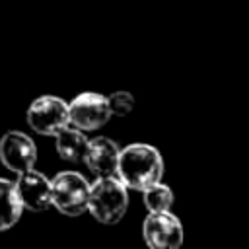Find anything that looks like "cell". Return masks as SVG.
Segmentation results:
<instances>
[{"label":"cell","instance_id":"1","mask_svg":"<svg viewBox=\"0 0 249 249\" xmlns=\"http://www.w3.org/2000/svg\"><path fill=\"white\" fill-rule=\"evenodd\" d=\"M126 189L144 191L163 177V158L152 144L134 142L119 150L117 173Z\"/></svg>","mask_w":249,"mask_h":249},{"label":"cell","instance_id":"2","mask_svg":"<svg viewBox=\"0 0 249 249\" xmlns=\"http://www.w3.org/2000/svg\"><path fill=\"white\" fill-rule=\"evenodd\" d=\"M128 208V189L117 175H103L89 183L88 212L101 224H119Z\"/></svg>","mask_w":249,"mask_h":249},{"label":"cell","instance_id":"3","mask_svg":"<svg viewBox=\"0 0 249 249\" xmlns=\"http://www.w3.org/2000/svg\"><path fill=\"white\" fill-rule=\"evenodd\" d=\"M89 181L78 171H60L51 179V206L66 216L88 212Z\"/></svg>","mask_w":249,"mask_h":249},{"label":"cell","instance_id":"4","mask_svg":"<svg viewBox=\"0 0 249 249\" xmlns=\"http://www.w3.org/2000/svg\"><path fill=\"white\" fill-rule=\"evenodd\" d=\"M25 121L41 136H54L68 123V101L56 95H41L31 101L25 113Z\"/></svg>","mask_w":249,"mask_h":249},{"label":"cell","instance_id":"5","mask_svg":"<svg viewBox=\"0 0 249 249\" xmlns=\"http://www.w3.org/2000/svg\"><path fill=\"white\" fill-rule=\"evenodd\" d=\"M111 119L109 103L103 93L82 91L68 101V123L84 132L97 130Z\"/></svg>","mask_w":249,"mask_h":249},{"label":"cell","instance_id":"6","mask_svg":"<svg viewBox=\"0 0 249 249\" xmlns=\"http://www.w3.org/2000/svg\"><path fill=\"white\" fill-rule=\"evenodd\" d=\"M142 237L152 249H179L183 243V226L171 210L148 212L142 222Z\"/></svg>","mask_w":249,"mask_h":249},{"label":"cell","instance_id":"7","mask_svg":"<svg viewBox=\"0 0 249 249\" xmlns=\"http://www.w3.org/2000/svg\"><path fill=\"white\" fill-rule=\"evenodd\" d=\"M0 161L6 169L16 175L35 167L37 161V146L21 130H8L0 138Z\"/></svg>","mask_w":249,"mask_h":249},{"label":"cell","instance_id":"8","mask_svg":"<svg viewBox=\"0 0 249 249\" xmlns=\"http://www.w3.org/2000/svg\"><path fill=\"white\" fill-rule=\"evenodd\" d=\"M16 191L25 210L43 212L51 206V179H47V175L35 167L18 173Z\"/></svg>","mask_w":249,"mask_h":249},{"label":"cell","instance_id":"9","mask_svg":"<svg viewBox=\"0 0 249 249\" xmlns=\"http://www.w3.org/2000/svg\"><path fill=\"white\" fill-rule=\"evenodd\" d=\"M119 146L115 140L107 136H97L93 140H88V148L84 154V161L89 171H93L97 177L103 175H115L117 173V161H119Z\"/></svg>","mask_w":249,"mask_h":249},{"label":"cell","instance_id":"10","mask_svg":"<svg viewBox=\"0 0 249 249\" xmlns=\"http://www.w3.org/2000/svg\"><path fill=\"white\" fill-rule=\"evenodd\" d=\"M88 136L84 134V130L72 126V124H66L62 126L58 132H54V146H56V152L62 160H68V161H80L84 160V154H86V148H88Z\"/></svg>","mask_w":249,"mask_h":249},{"label":"cell","instance_id":"11","mask_svg":"<svg viewBox=\"0 0 249 249\" xmlns=\"http://www.w3.org/2000/svg\"><path fill=\"white\" fill-rule=\"evenodd\" d=\"M23 206L19 202L16 181L0 177V231L10 230L21 218Z\"/></svg>","mask_w":249,"mask_h":249},{"label":"cell","instance_id":"12","mask_svg":"<svg viewBox=\"0 0 249 249\" xmlns=\"http://www.w3.org/2000/svg\"><path fill=\"white\" fill-rule=\"evenodd\" d=\"M144 196V204L148 208V212H163V210H171L175 195L171 191V187H167L165 183L158 181L154 185H150L148 189L142 191Z\"/></svg>","mask_w":249,"mask_h":249},{"label":"cell","instance_id":"13","mask_svg":"<svg viewBox=\"0 0 249 249\" xmlns=\"http://www.w3.org/2000/svg\"><path fill=\"white\" fill-rule=\"evenodd\" d=\"M107 103H109V111H111V117L117 115V117H124L132 111L134 107V97L130 91H113L109 97H107Z\"/></svg>","mask_w":249,"mask_h":249}]
</instances>
